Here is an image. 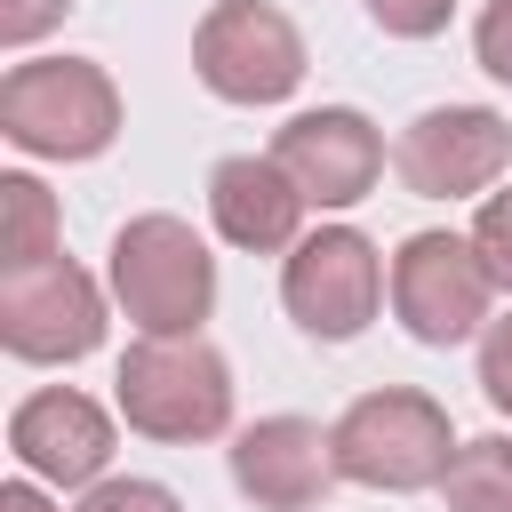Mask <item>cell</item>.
I'll return each instance as SVG.
<instances>
[{"instance_id":"cell-1","label":"cell","mask_w":512,"mask_h":512,"mask_svg":"<svg viewBox=\"0 0 512 512\" xmlns=\"http://www.w3.org/2000/svg\"><path fill=\"white\" fill-rule=\"evenodd\" d=\"M336 472L352 488H384V496H416V488H440L448 464H456V432H448V408L416 384H376L360 392L336 424Z\"/></svg>"},{"instance_id":"cell-2","label":"cell","mask_w":512,"mask_h":512,"mask_svg":"<svg viewBox=\"0 0 512 512\" xmlns=\"http://www.w3.org/2000/svg\"><path fill=\"white\" fill-rule=\"evenodd\" d=\"M112 400L144 440H216L232 424V368L208 336H136L112 368Z\"/></svg>"},{"instance_id":"cell-3","label":"cell","mask_w":512,"mask_h":512,"mask_svg":"<svg viewBox=\"0 0 512 512\" xmlns=\"http://www.w3.org/2000/svg\"><path fill=\"white\" fill-rule=\"evenodd\" d=\"M0 136L32 160H96L120 136V88L96 56H32L0 80Z\"/></svg>"},{"instance_id":"cell-4","label":"cell","mask_w":512,"mask_h":512,"mask_svg":"<svg viewBox=\"0 0 512 512\" xmlns=\"http://www.w3.org/2000/svg\"><path fill=\"white\" fill-rule=\"evenodd\" d=\"M112 296L136 336H200L216 312V256L184 216H128L112 232Z\"/></svg>"},{"instance_id":"cell-5","label":"cell","mask_w":512,"mask_h":512,"mask_svg":"<svg viewBox=\"0 0 512 512\" xmlns=\"http://www.w3.org/2000/svg\"><path fill=\"white\" fill-rule=\"evenodd\" d=\"M384 288H392V272H384L376 240L352 232V224L304 232V240L288 248V264H280V304H288V320H296L304 336H320V344H352V336L376 320Z\"/></svg>"},{"instance_id":"cell-6","label":"cell","mask_w":512,"mask_h":512,"mask_svg":"<svg viewBox=\"0 0 512 512\" xmlns=\"http://www.w3.org/2000/svg\"><path fill=\"white\" fill-rule=\"evenodd\" d=\"M192 72L224 104H280L304 80V32L272 0H216L192 24Z\"/></svg>"},{"instance_id":"cell-7","label":"cell","mask_w":512,"mask_h":512,"mask_svg":"<svg viewBox=\"0 0 512 512\" xmlns=\"http://www.w3.org/2000/svg\"><path fill=\"white\" fill-rule=\"evenodd\" d=\"M488 304H496V280L472 248V232H408L400 256H392V312L416 344H464L488 328Z\"/></svg>"},{"instance_id":"cell-8","label":"cell","mask_w":512,"mask_h":512,"mask_svg":"<svg viewBox=\"0 0 512 512\" xmlns=\"http://www.w3.org/2000/svg\"><path fill=\"white\" fill-rule=\"evenodd\" d=\"M512 160V120L488 104H432L392 136V176L416 200H472L504 176Z\"/></svg>"},{"instance_id":"cell-9","label":"cell","mask_w":512,"mask_h":512,"mask_svg":"<svg viewBox=\"0 0 512 512\" xmlns=\"http://www.w3.org/2000/svg\"><path fill=\"white\" fill-rule=\"evenodd\" d=\"M0 344L16 360H88L104 344V288L72 264V256H48V264H24V272H0Z\"/></svg>"},{"instance_id":"cell-10","label":"cell","mask_w":512,"mask_h":512,"mask_svg":"<svg viewBox=\"0 0 512 512\" xmlns=\"http://www.w3.org/2000/svg\"><path fill=\"white\" fill-rule=\"evenodd\" d=\"M272 160L288 168V184L312 200V208H352L376 192L384 176V136L368 112L352 104H320V112H296L280 136H272Z\"/></svg>"},{"instance_id":"cell-11","label":"cell","mask_w":512,"mask_h":512,"mask_svg":"<svg viewBox=\"0 0 512 512\" xmlns=\"http://www.w3.org/2000/svg\"><path fill=\"white\" fill-rule=\"evenodd\" d=\"M336 480V440L312 416H256L232 432V488L256 512H312Z\"/></svg>"},{"instance_id":"cell-12","label":"cell","mask_w":512,"mask_h":512,"mask_svg":"<svg viewBox=\"0 0 512 512\" xmlns=\"http://www.w3.org/2000/svg\"><path fill=\"white\" fill-rule=\"evenodd\" d=\"M8 448L32 480H56V488H96L104 464H112V416L72 392V384H48L32 400H16L8 416Z\"/></svg>"},{"instance_id":"cell-13","label":"cell","mask_w":512,"mask_h":512,"mask_svg":"<svg viewBox=\"0 0 512 512\" xmlns=\"http://www.w3.org/2000/svg\"><path fill=\"white\" fill-rule=\"evenodd\" d=\"M304 208H312V200L288 184V168H280L272 152H232V160L208 168V216H216V232H224L232 248H248V256L296 248V240H304Z\"/></svg>"},{"instance_id":"cell-14","label":"cell","mask_w":512,"mask_h":512,"mask_svg":"<svg viewBox=\"0 0 512 512\" xmlns=\"http://www.w3.org/2000/svg\"><path fill=\"white\" fill-rule=\"evenodd\" d=\"M448 512H512V432H480L456 448L448 480H440Z\"/></svg>"},{"instance_id":"cell-15","label":"cell","mask_w":512,"mask_h":512,"mask_svg":"<svg viewBox=\"0 0 512 512\" xmlns=\"http://www.w3.org/2000/svg\"><path fill=\"white\" fill-rule=\"evenodd\" d=\"M0 208H8V272L64 256L56 248V200L40 176H0Z\"/></svg>"},{"instance_id":"cell-16","label":"cell","mask_w":512,"mask_h":512,"mask_svg":"<svg viewBox=\"0 0 512 512\" xmlns=\"http://www.w3.org/2000/svg\"><path fill=\"white\" fill-rule=\"evenodd\" d=\"M472 248H480L488 280L512 288V192H488V200H480V216H472Z\"/></svg>"},{"instance_id":"cell-17","label":"cell","mask_w":512,"mask_h":512,"mask_svg":"<svg viewBox=\"0 0 512 512\" xmlns=\"http://www.w3.org/2000/svg\"><path fill=\"white\" fill-rule=\"evenodd\" d=\"M72 512H184V504H176V488H160V480H96Z\"/></svg>"},{"instance_id":"cell-18","label":"cell","mask_w":512,"mask_h":512,"mask_svg":"<svg viewBox=\"0 0 512 512\" xmlns=\"http://www.w3.org/2000/svg\"><path fill=\"white\" fill-rule=\"evenodd\" d=\"M360 8H368L392 40H432V32L448 24V8H456V0H360Z\"/></svg>"},{"instance_id":"cell-19","label":"cell","mask_w":512,"mask_h":512,"mask_svg":"<svg viewBox=\"0 0 512 512\" xmlns=\"http://www.w3.org/2000/svg\"><path fill=\"white\" fill-rule=\"evenodd\" d=\"M472 56H480L488 80L512 88V0H488V8H480V24H472Z\"/></svg>"},{"instance_id":"cell-20","label":"cell","mask_w":512,"mask_h":512,"mask_svg":"<svg viewBox=\"0 0 512 512\" xmlns=\"http://www.w3.org/2000/svg\"><path fill=\"white\" fill-rule=\"evenodd\" d=\"M480 392L512 416V312L488 320V336H480Z\"/></svg>"},{"instance_id":"cell-21","label":"cell","mask_w":512,"mask_h":512,"mask_svg":"<svg viewBox=\"0 0 512 512\" xmlns=\"http://www.w3.org/2000/svg\"><path fill=\"white\" fill-rule=\"evenodd\" d=\"M64 8H72V0H0V40H8V48H32Z\"/></svg>"},{"instance_id":"cell-22","label":"cell","mask_w":512,"mask_h":512,"mask_svg":"<svg viewBox=\"0 0 512 512\" xmlns=\"http://www.w3.org/2000/svg\"><path fill=\"white\" fill-rule=\"evenodd\" d=\"M0 512H56V504H48L32 480H8V488H0Z\"/></svg>"}]
</instances>
